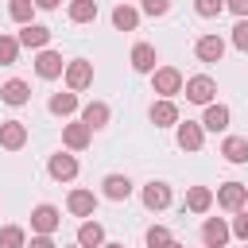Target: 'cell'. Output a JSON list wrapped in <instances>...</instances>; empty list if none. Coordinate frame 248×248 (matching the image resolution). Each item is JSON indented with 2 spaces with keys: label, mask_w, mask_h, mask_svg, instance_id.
I'll use <instances>...</instances> for the list:
<instances>
[{
  "label": "cell",
  "mask_w": 248,
  "mask_h": 248,
  "mask_svg": "<svg viewBox=\"0 0 248 248\" xmlns=\"http://www.w3.org/2000/svg\"><path fill=\"white\" fill-rule=\"evenodd\" d=\"M182 93H186L190 105H213V97H217V81H213L209 74H194V78H186Z\"/></svg>",
  "instance_id": "cell-1"
},
{
  "label": "cell",
  "mask_w": 248,
  "mask_h": 248,
  "mask_svg": "<svg viewBox=\"0 0 248 248\" xmlns=\"http://www.w3.org/2000/svg\"><path fill=\"white\" fill-rule=\"evenodd\" d=\"M182 85H186V78H182V70H174V66H159L155 74H151V89L159 93V97H174V93H182Z\"/></svg>",
  "instance_id": "cell-2"
},
{
  "label": "cell",
  "mask_w": 248,
  "mask_h": 248,
  "mask_svg": "<svg viewBox=\"0 0 248 248\" xmlns=\"http://www.w3.org/2000/svg\"><path fill=\"white\" fill-rule=\"evenodd\" d=\"M58 225H62V213H58V205L43 202V205H35V209H31V232H35V236H50Z\"/></svg>",
  "instance_id": "cell-3"
},
{
  "label": "cell",
  "mask_w": 248,
  "mask_h": 248,
  "mask_svg": "<svg viewBox=\"0 0 248 248\" xmlns=\"http://www.w3.org/2000/svg\"><path fill=\"white\" fill-rule=\"evenodd\" d=\"M62 78H66V89L81 93V89H89V85H93V62H85V58H70Z\"/></svg>",
  "instance_id": "cell-4"
},
{
  "label": "cell",
  "mask_w": 248,
  "mask_h": 248,
  "mask_svg": "<svg viewBox=\"0 0 248 248\" xmlns=\"http://www.w3.org/2000/svg\"><path fill=\"white\" fill-rule=\"evenodd\" d=\"M217 205L221 209H229V213H240L244 205H248V186L244 182H225V186H217Z\"/></svg>",
  "instance_id": "cell-5"
},
{
  "label": "cell",
  "mask_w": 248,
  "mask_h": 248,
  "mask_svg": "<svg viewBox=\"0 0 248 248\" xmlns=\"http://www.w3.org/2000/svg\"><path fill=\"white\" fill-rule=\"evenodd\" d=\"M89 143H93V128L89 124H81V120L62 124V147L66 151H85Z\"/></svg>",
  "instance_id": "cell-6"
},
{
  "label": "cell",
  "mask_w": 248,
  "mask_h": 248,
  "mask_svg": "<svg viewBox=\"0 0 248 248\" xmlns=\"http://www.w3.org/2000/svg\"><path fill=\"white\" fill-rule=\"evenodd\" d=\"M174 140H178V147L182 151H202V143H205V128H202V120H178L174 124Z\"/></svg>",
  "instance_id": "cell-7"
},
{
  "label": "cell",
  "mask_w": 248,
  "mask_h": 248,
  "mask_svg": "<svg viewBox=\"0 0 248 248\" xmlns=\"http://www.w3.org/2000/svg\"><path fill=\"white\" fill-rule=\"evenodd\" d=\"M46 174H50L54 182H74V178H78V159H74L70 151H54V155L46 159Z\"/></svg>",
  "instance_id": "cell-8"
},
{
  "label": "cell",
  "mask_w": 248,
  "mask_h": 248,
  "mask_svg": "<svg viewBox=\"0 0 248 248\" xmlns=\"http://www.w3.org/2000/svg\"><path fill=\"white\" fill-rule=\"evenodd\" d=\"M229 236H232V229H229L225 217H205V225H202V244L205 248H225Z\"/></svg>",
  "instance_id": "cell-9"
},
{
  "label": "cell",
  "mask_w": 248,
  "mask_h": 248,
  "mask_svg": "<svg viewBox=\"0 0 248 248\" xmlns=\"http://www.w3.org/2000/svg\"><path fill=\"white\" fill-rule=\"evenodd\" d=\"M35 74H39L43 81H54V78H62V74H66V62H62V54H58V50H39V54H35Z\"/></svg>",
  "instance_id": "cell-10"
},
{
  "label": "cell",
  "mask_w": 248,
  "mask_h": 248,
  "mask_svg": "<svg viewBox=\"0 0 248 248\" xmlns=\"http://www.w3.org/2000/svg\"><path fill=\"white\" fill-rule=\"evenodd\" d=\"M140 202H143V209H151V213H159V209H167L170 205V186L167 182H147L143 190H140Z\"/></svg>",
  "instance_id": "cell-11"
},
{
  "label": "cell",
  "mask_w": 248,
  "mask_h": 248,
  "mask_svg": "<svg viewBox=\"0 0 248 248\" xmlns=\"http://www.w3.org/2000/svg\"><path fill=\"white\" fill-rule=\"evenodd\" d=\"M50 35H54L50 27H43V23H27L16 39H19V46H27V50H46V46H50Z\"/></svg>",
  "instance_id": "cell-12"
},
{
  "label": "cell",
  "mask_w": 248,
  "mask_h": 248,
  "mask_svg": "<svg viewBox=\"0 0 248 248\" xmlns=\"http://www.w3.org/2000/svg\"><path fill=\"white\" fill-rule=\"evenodd\" d=\"M0 101H4V105H12V108H19V105H27V101H31V85H27L23 78H8V81L0 85Z\"/></svg>",
  "instance_id": "cell-13"
},
{
  "label": "cell",
  "mask_w": 248,
  "mask_h": 248,
  "mask_svg": "<svg viewBox=\"0 0 248 248\" xmlns=\"http://www.w3.org/2000/svg\"><path fill=\"white\" fill-rule=\"evenodd\" d=\"M27 143V124L23 120H4L0 124V147L4 151H19Z\"/></svg>",
  "instance_id": "cell-14"
},
{
  "label": "cell",
  "mask_w": 248,
  "mask_h": 248,
  "mask_svg": "<svg viewBox=\"0 0 248 248\" xmlns=\"http://www.w3.org/2000/svg\"><path fill=\"white\" fill-rule=\"evenodd\" d=\"M155 62H159V50H155L151 43H136V46H132V70H136V74H155V70H159Z\"/></svg>",
  "instance_id": "cell-15"
},
{
  "label": "cell",
  "mask_w": 248,
  "mask_h": 248,
  "mask_svg": "<svg viewBox=\"0 0 248 248\" xmlns=\"http://www.w3.org/2000/svg\"><path fill=\"white\" fill-rule=\"evenodd\" d=\"M66 209H70L74 217H93V213H97V194H93V190H70Z\"/></svg>",
  "instance_id": "cell-16"
},
{
  "label": "cell",
  "mask_w": 248,
  "mask_h": 248,
  "mask_svg": "<svg viewBox=\"0 0 248 248\" xmlns=\"http://www.w3.org/2000/svg\"><path fill=\"white\" fill-rule=\"evenodd\" d=\"M147 116H151V124H155V128H174V124H178V105H174V101H167V97H159V101L151 105V112H147Z\"/></svg>",
  "instance_id": "cell-17"
},
{
  "label": "cell",
  "mask_w": 248,
  "mask_h": 248,
  "mask_svg": "<svg viewBox=\"0 0 248 248\" xmlns=\"http://www.w3.org/2000/svg\"><path fill=\"white\" fill-rule=\"evenodd\" d=\"M194 54H198L202 62H221V54H225V39H221V35H202V39L194 43Z\"/></svg>",
  "instance_id": "cell-18"
},
{
  "label": "cell",
  "mask_w": 248,
  "mask_h": 248,
  "mask_svg": "<svg viewBox=\"0 0 248 248\" xmlns=\"http://www.w3.org/2000/svg\"><path fill=\"white\" fill-rule=\"evenodd\" d=\"M101 186H105V198L108 202H128L132 198V178L128 174H105Z\"/></svg>",
  "instance_id": "cell-19"
},
{
  "label": "cell",
  "mask_w": 248,
  "mask_h": 248,
  "mask_svg": "<svg viewBox=\"0 0 248 248\" xmlns=\"http://www.w3.org/2000/svg\"><path fill=\"white\" fill-rule=\"evenodd\" d=\"M221 155H225V163H232V167L248 163V136H225Z\"/></svg>",
  "instance_id": "cell-20"
},
{
  "label": "cell",
  "mask_w": 248,
  "mask_h": 248,
  "mask_svg": "<svg viewBox=\"0 0 248 248\" xmlns=\"http://www.w3.org/2000/svg\"><path fill=\"white\" fill-rule=\"evenodd\" d=\"M108 116H112V112H108V105H105V101H89V105L81 108V124H89L93 132L108 128Z\"/></svg>",
  "instance_id": "cell-21"
},
{
  "label": "cell",
  "mask_w": 248,
  "mask_h": 248,
  "mask_svg": "<svg viewBox=\"0 0 248 248\" xmlns=\"http://www.w3.org/2000/svg\"><path fill=\"white\" fill-rule=\"evenodd\" d=\"M213 202H217V198H213L209 186H190V190H186V209H190V213H209Z\"/></svg>",
  "instance_id": "cell-22"
},
{
  "label": "cell",
  "mask_w": 248,
  "mask_h": 248,
  "mask_svg": "<svg viewBox=\"0 0 248 248\" xmlns=\"http://www.w3.org/2000/svg\"><path fill=\"white\" fill-rule=\"evenodd\" d=\"M229 116H232V112H229L225 105H217V101H213V105H205L202 128H205V132H225V128H229Z\"/></svg>",
  "instance_id": "cell-23"
},
{
  "label": "cell",
  "mask_w": 248,
  "mask_h": 248,
  "mask_svg": "<svg viewBox=\"0 0 248 248\" xmlns=\"http://www.w3.org/2000/svg\"><path fill=\"white\" fill-rule=\"evenodd\" d=\"M78 244L81 248H101L105 244V225L101 221H81L78 225Z\"/></svg>",
  "instance_id": "cell-24"
},
{
  "label": "cell",
  "mask_w": 248,
  "mask_h": 248,
  "mask_svg": "<svg viewBox=\"0 0 248 248\" xmlns=\"http://www.w3.org/2000/svg\"><path fill=\"white\" fill-rule=\"evenodd\" d=\"M112 27H116V31H136V27H140V12H136L132 4H116V8H112Z\"/></svg>",
  "instance_id": "cell-25"
},
{
  "label": "cell",
  "mask_w": 248,
  "mask_h": 248,
  "mask_svg": "<svg viewBox=\"0 0 248 248\" xmlns=\"http://www.w3.org/2000/svg\"><path fill=\"white\" fill-rule=\"evenodd\" d=\"M46 108H50L54 116H74V112H78V93H74V89H66V93H54Z\"/></svg>",
  "instance_id": "cell-26"
},
{
  "label": "cell",
  "mask_w": 248,
  "mask_h": 248,
  "mask_svg": "<svg viewBox=\"0 0 248 248\" xmlns=\"http://www.w3.org/2000/svg\"><path fill=\"white\" fill-rule=\"evenodd\" d=\"M66 16H70L74 23H93V19H97V0H70Z\"/></svg>",
  "instance_id": "cell-27"
},
{
  "label": "cell",
  "mask_w": 248,
  "mask_h": 248,
  "mask_svg": "<svg viewBox=\"0 0 248 248\" xmlns=\"http://www.w3.org/2000/svg\"><path fill=\"white\" fill-rule=\"evenodd\" d=\"M8 16H12L19 27L35 23V0H8Z\"/></svg>",
  "instance_id": "cell-28"
},
{
  "label": "cell",
  "mask_w": 248,
  "mask_h": 248,
  "mask_svg": "<svg viewBox=\"0 0 248 248\" xmlns=\"http://www.w3.org/2000/svg\"><path fill=\"white\" fill-rule=\"evenodd\" d=\"M0 248H27V232L19 225H4L0 229Z\"/></svg>",
  "instance_id": "cell-29"
},
{
  "label": "cell",
  "mask_w": 248,
  "mask_h": 248,
  "mask_svg": "<svg viewBox=\"0 0 248 248\" xmlns=\"http://www.w3.org/2000/svg\"><path fill=\"white\" fill-rule=\"evenodd\" d=\"M19 58V39L16 35H0V66H12Z\"/></svg>",
  "instance_id": "cell-30"
},
{
  "label": "cell",
  "mask_w": 248,
  "mask_h": 248,
  "mask_svg": "<svg viewBox=\"0 0 248 248\" xmlns=\"http://www.w3.org/2000/svg\"><path fill=\"white\" fill-rule=\"evenodd\" d=\"M194 12H198L202 19H217V16L225 12V0H194Z\"/></svg>",
  "instance_id": "cell-31"
},
{
  "label": "cell",
  "mask_w": 248,
  "mask_h": 248,
  "mask_svg": "<svg viewBox=\"0 0 248 248\" xmlns=\"http://www.w3.org/2000/svg\"><path fill=\"white\" fill-rule=\"evenodd\" d=\"M167 240H174L167 225H151V229H147V248H163Z\"/></svg>",
  "instance_id": "cell-32"
},
{
  "label": "cell",
  "mask_w": 248,
  "mask_h": 248,
  "mask_svg": "<svg viewBox=\"0 0 248 248\" xmlns=\"http://www.w3.org/2000/svg\"><path fill=\"white\" fill-rule=\"evenodd\" d=\"M229 229H232V236H236V240H240V244H248V213H236V217H232V225H229Z\"/></svg>",
  "instance_id": "cell-33"
},
{
  "label": "cell",
  "mask_w": 248,
  "mask_h": 248,
  "mask_svg": "<svg viewBox=\"0 0 248 248\" xmlns=\"http://www.w3.org/2000/svg\"><path fill=\"white\" fill-rule=\"evenodd\" d=\"M232 46H236V50H248V19H236V27H232Z\"/></svg>",
  "instance_id": "cell-34"
},
{
  "label": "cell",
  "mask_w": 248,
  "mask_h": 248,
  "mask_svg": "<svg viewBox=\"0 0 248 248\" xmlns=\"http://www.w3.org/2000/svg\"><path fill=\"white\" fill-rule=\"evenodd\" d=\"M143 16H167L170 12V0H140Z\"/></svg>",
  "instance_id": "cell-35"
},
{
  "label": "cell",
  "mask_w": 248,
  "mask_h": 248,
  "mask_svg": "<svg viewBox=\"0 0 248 248\" xmlns=\"http://www.w3.org/2000/svg\"><path fill=\"white\" fill-rule=\"evenodd\" d=\"M225 8H229L236 19H248V0H225Z\"/></svg>",
  "instance_id": "cell-36"
},
{
  "label": "cell",
  "mask_w": 248,
  "mask_h": 248,
  "mask_svg": "<svg viewBox=\"0 0 248 248\" xmlns=\"http://www.w3.org/2000/svg\"><path fill=\"white\" fill-rule=\"evenodd\" d=\"M27 248H58V244H54L50 236H31V244H27Z\"/></svg>",
  "instance_id": "cell-37"
},
{
  "label": "cell",
  "mask_w": 248,
  "mask_h": 248,
  "mask_svg": "<svg viewBox=\"0 0 248 248\" xmlns=\"http://www.w3.org/2000/svg\"><path fill=\"white\" fill-rule=\"evenodd\" d=\"M35 8H43V12H54V8H58V0H35Z\"/></svg>",
  "instance_id": "cell-38"
},
{
  "label": "cell",
  "mask_w": 248,
  "mask_h": 248,
  "mask_svg": "<svg viewBox=\"0 0 248 248\" xmlns=\"http://www.w3.org/2000/svg\"><path fill=\"white\" fill-rule=\"evenodd\" d=\"M101 248H124V244H116V240H105V244H101Z\"/></svg>",
  "instance_id": "cell-39"
},
{
  "label": "cell",
  "mask_w": 248,
  "mask_h": 248,
  "mask_svg": "<svg viewBox=\"0 0 248 248\" xmlns=\"http://www.w3.org/2000/svg\"><path fill=\"white\" fill-rule=\"evenodd\" d=\"M163 248H186V244H178V240H167V244H163Z\"/></svg>",
  "instance_id": "cell-40"
},
{
  "label": "cell",
  "mask_w": 248,
  "mask_h": 248,
  "mask_svg": "<svg viewBox=\"0 0 248 248\" xmlns=\"http://www.w3.org/2000/svg\"><path fill=\"white\" fill-rule=\"evenodd\" d=\"M74 248H81V244H74Z\"/></svg>",
  "instance_id": "cell-41"
},
{
  "label": "cell",
  "mask_w": 248,
  "mask_h": 248,
  "mask_svg": "<svg viewBox=\"0 0 248 248\" xmlns=\"http://www.w3.org/2000/svg\"><path fill=\"white\" fill-rule=\"evenodd\" d=\"M120 4H128V0H120Z\"/></svg>",
  "instance_id": "cell-42"
},
{
  "label": "cell",
  "mask_w": 248,
  "mask_h": 248,
  "mask_svg": "<svg viewBox=\"0 0 248 248\" xmlns=\"http://www.w3.org/2000/svg\"><path fill=\"white\" fill-rule=\"evenodd\" d=\"M244 248H248V244H244Z\"/></svg>",
  "instance_id": "cell-43"
}]
</instances>
